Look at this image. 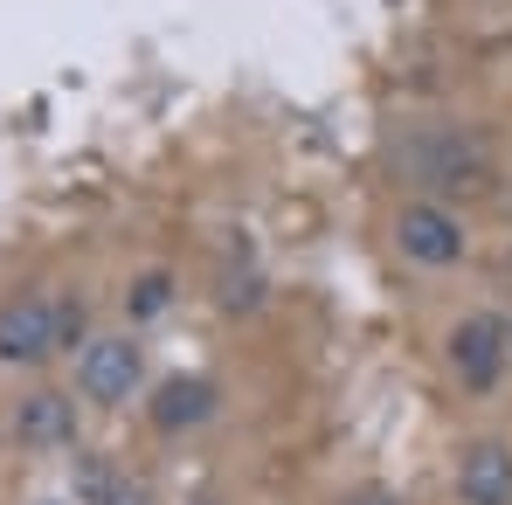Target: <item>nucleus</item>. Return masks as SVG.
<instances>
[{
	"label": "nucleus",
	"mask_w": 512,
	"mask_h": 505,
	"mask_svg": "<svg viewBox=\"0 0 512 505\" xmlns=\"http://www.w3.org/2000/svg\"><path fill=\"white\" fill-rule=\"evenodd\" d=\"M395 243H402V256L409 263H429V270H443V263H457L464 256V222L443 208V201H409L402 208V222H395Z\"/></svg>",
	"instance_id": "39448f33"
},
{
	"label": "nucleus",
	"mask_w": 512,
	"mask_h": 505,
	"mask_svg": "<svg viewBox=\"0 0 512 505\" xmlns=\"http://www.w3.org/2000/svg\"><path fill=\"white\" fill-rule=\"evenodd\" d=\"M340 505H395L388 492H353V499H340Z\"/></svg>",
	"instance_id": "9b49d317"
},
{
	"label": "nucleus",
	"mask_w": 512,
	"mask_h": 505,
	"mask_svg": "<svg viewBox=\"0 0 512 505\" xmlns=\"http://www.w3.org/2000/svg\"><path fill=\"white\" fill-rule=\"evenodd\" d=\"M104 505H153L139 485H118V492H104Z\"/></svg>",
	"instance_id": "9d476101"
},
{
	"label": "nucleus",
	"mask_w": 512,
	"mask_h": 505,
	"mask_svg": "<svg viewBox=\"0 0 512 505\" xmlns=\"http://www.w3.org/2000/svg\"><path fill=\"white\" fill-rule=\"evenodd\" d=\"M512 346H506V319H492V312H471L457 333H450V367H457V381L471 388V395H485V388H499V374H506Z\"/></svg>",
	"instance_id": "20e7f679"
},
{
	"label": "nucleus",
	"mask_w": 512,
	"mask_h": 505,
	"mask_svg": "<svg viewBox=\"0 0 512 505\" xmlns=\"http://www.w3.org/2000/svg\"><path fill=\"white\" fill-rule=\"evenodd\" d=\"M77 388H84V402H97V409H118V402H132V388H139V346H132L125 333L84 339Z\"/></svg>",
	"instance_id": "7ed1b4c3"
},
{
	"label": "nucleus",
	"mask_w": 512,
	"mask_h": 505,
	"mask_svg": "<svg viewBox=\"0 0 512 505\" xmlns=\"http://www.w3.org/2000/svg\"><path fill=\"white\" fill-rule=\"evenodd\" d=\"M14 436L21 443H63L70 436V402L63 395H28L14 409Z\"/></svg>",
	"instance_id": "0eeeda50"
},
{
	"label": "nucleus",
	"mask_w": 512,
	"mask_h": 505,
	"mask_svg": "<svg viewBox=\"0 0 512 505\" xmlns=\"http://www.w3.org/2000/svg\"><path fill=\"white\" fill-rule=\"evenodd\" d=\"M506 346H512V319H506Z\"/></svg>",
	"instance_id": "f8f14e48"
},
{
	"label": "nucleus",
	"mask_w": 512,
	"mask_h": 505,
	"mask_svg": "<svg viewBox=\"0 0 512 505\" xmlns=\"http://www.w3.org/2000/svg\"><path fill=\"white\" fill-rule=\"evenodd\" d=\"M125 305H132L139 319H146V312H160V305H167V277H146V284H139V291H132Z\"/></svg>",
	"instance_id": "1a4fd4ad"
},
{
	"label": "nucleus",
	"mask_w": 512,
	"mask_h": 505,
	"mask_svg": "<svg viewBox=\"0 0 512 505\" xmlns=\"http://www.w3.org/2000/svg\"><path fill=\"white\" fill-rule=\"evenodd\" d=\"M49 353H63V305L42 298V291L7 298V305H0V360H7V367H35V360H49Z\"/></svg>",
	"instance_id": "f03ea898"
},
{
	"label": "nucleus",
	"mask_w": 512,
	"mask_h": 505,
	"mask_svg": "<svg viewBox=\"0 0 512 505\" xmlns=\"http://www.w3.org/2000/svg\"><path fill=\"white\" fill-rule=\"evenodd\" d=\"M457 499L464 505H512V443L478 436L457 457Z\"/></svg>",
	"instance_id": "423d86ee"
},
{
	"label": "nucleus",
	"mask_w": 512,
	"mask_h": 505,
	"mask_svg": "<svg viewBox=\"0 0 512 505\" xmlns=\"http://www.w3.org/2000/svg\"><path fill=\"white\" fill-rule=\"evenodd\" d=\"M208 416V388H201V381H167V388H160V422H201Z\"/></svg>",
	"instance_id": "6e6552de"
},
{
	"label": "nucleus",
	"mask_w": 512,
	"mask_h": 505,
	"mask_svg": "<svg viewBox=\"0 0 512 505\" xmlns=\"http://www.w3.org/2000/svg\"><path fill=\"white\" fill-rule=\"evenodd\" d=\"M409 173L423 180L429 194H478L485 180H492V153H485V139L478 132H457V125H436L423 132L416 146H409Z\"/></svg>",
	"instance_id": "f257e3e1"
}]
</instances>
